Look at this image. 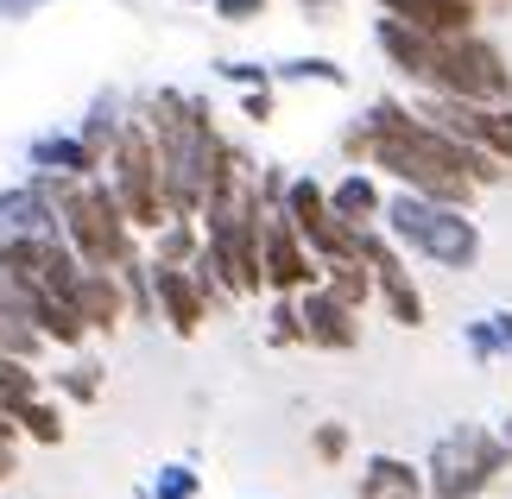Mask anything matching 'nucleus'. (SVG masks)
<instances>
[{
    "mask_svg": "<svg viewBox=\"0 0 512 499\" xmlns=\"http://www.w3.org/2000/svg\"><path fill=\"white\" fill-rule=\"evenodd\" d=\"M7 417H13L19 430H32L38 443H64V417H57L51 405H38L32 392H26V398H13V405H7Z\"/></svg>",
    "mask_w": 512,
    "mask_h": 499,
    "instance_id": "19",
    "label": "nucleus"
},
{
    "mask_svg": "<svg viewBox=\"0 0 512 499\" xmlns=\"http://www.w3.org/2000/svg\"><path fill=\"white\" fill-rule=\"evenodd\" d=\"M323 285L336 291L342 304L361 310L367 297H373V272H367V259H361V253H354V259H329V266H323Z\"/></svg>",
    "mask_w": 512,
    "mask_h": 499,
    "instance_id": "17",
    "label": "nucleus"
},
{
    "mask_svg": "<svg viewBox=\"0 0 512 499\" xmlns=\"http://www.w3.org/2000/svg\"><path fill=\"white\" fill-rule=\"evenodd\" d=\"M272 342H279V348L304 342V316H298V297H279V304H272Z\"/></svg>",
    "mask_w": 512,
    "mask_h": 499,
    "instance_id": "22",
    "label": "nucleus"
},
{
    "mask_svg": "<svg viewBox=\"0 0 512 499\" xmlns=\"http://www.w3.org/2000/svg\"><path fill=\"white\" fill-rule=\"evenodd\" d=\"M386 234L411 253H424L430 266L443 272H468L481 259V228L462 203H443V196H424V190H399L386 196Z\"/></svg>",
    "mask_w": 512,
    "mask_h": 499,
    "instance_id": "1",
    "label": "nucleus"
},
{
    "mask_svg": "<svg viewBox=\"0 0 512 499\" xmlns=\"http://www.w3.org/2000/svg\"><path fill=\"white\" fill-rule=\"evenodd\" d=\"M500 443H506V455H512V417H506V424H500Z\"/></svg>",
    "mask_w": 512,
    "mask_h": 499,
    "instance_id": "31",
    "label": "nucleus"
},
{
    "mask_svg": "<svg viewBox=\"0 0 512 499\" xmlns=\"http://www.w3.org/2000/svg\"><path fill=\"white\" fill-rule=\"evenodd\" d=\"M26 392H32V373H26V361L0 348V405H13V398H26Z\"/></svg>",
    "mask_w": 512,
    "mask_h": 499,
    "instance_id": "23",
    "label": "nucleus"
},
{
    "mask_svg": "<svg viewBox=\"0 0 512 499\" xmlns=\"http://www.w3.org/2000/svg\"><path fill=\"white\" fill-rule=\"evenodd\" d=\"M329 209H336L348 228H373L386 215V196H380V184H373V171H348L342 184L329 190Z\"/></svg>",
    "mask_w": 512,
    "mask_h": 499,
    "instance_id": "14",
    "label": "nucleus"
},
{
    "mask_svg": "<svg viewBox=\"0 0 512 499\" xmlns=\"http://www.w3.org/2000/svg\"><path fill=\"white\" fill-rule=\"evenodd\" d=\"M64 215H57V190L51 184H19L0 190V234H57Z\"/></svg>",
    "mask_w": 512,
    "mask_h": 499,
    "instance_id": "10",
    "label": "nucleus"
},
{
    "mask_svg": "<svg viewBox=\"0 0 512 499\" xmlns=\"http://www.w3.org/2000/svg\"><path fill=\"white\" fill-rule=\"evenodd\" d=\"M462 348H468V361H481V367L506 361V354H512V310H494V316L462 323Z\"/></svg>",
    "mask_w": 512,
    "mask_h": 499,
    "instance_id": "15",
    "label": "nucleus"
},
{
    "mask_svg": "<svg viewBox=\"0 0 512 499\" xmlns=\"http://www.w3.org/2000/svg\"><path fill=\"white\" fill-rule=\"evenodd\" d=\"M7 468H13V455H7V449H0V481H7Z\"/></svg>",
    "mask_w": 512,
    "mask_h": 499,
    "instance_id": "32",
    "label": "nucleus"
},
{
    "mask_svg": "<svg viewBox=\"0 0 512 499\" xmlns=\"http://www.w3.org/2000/svg\"><path fill=\"white\" fill-rule=\"evenodd\" d=\"M411 493H430L424 468H411L405 455H373L367 474H361V499H411Z\"/></svg>",
    "mask_w": 512,
    "mask_h": 499,
    "instance_id": "13",
    "label": "nucleus"
},
{
    "mask_svg": "<svg viewBox=\"0 0 512 499\" xmlns=\"http://www.w3.org/2000/svg\"><path fill=\"white\" fill-rule=\"evenodd\" d=\"M272 76H279V83H329V89L348 83V70L336 64V57H291V64H279Z\"/></svg>",
    "mask_w": 512,
    "mask_h": 499,
    "instance_id": "20",
    "label": "nucleus"
},
{
    "mask_svg": "<svg viewBox=\"0 0 512 499\" xmlns=\"http://www.w3.org/2000/svg\"><path fill=\"white\" fill-rule=\"evenodd\" d=\"M152 310L171 323V335H196L209 316V297L196 285L190 266H165V259H152Z\"/></svg>",
    "mask_w": 512,
    "mask_h": 499,
    "instance_id": "8",
    "label": "nucleus"
},
{
    "mask_svg": "<svg viewBox=\"0 0 512 499\" xmlns=\"http://www.w3.org/2000/svg\"><path fill=\"white\" fill-rule=\"evenodd\" d=\"M310 449H317L323 462H342V455H348V430H342V424H317V436H310Z\"/></svg>",
    "mask_w": 512,
    "mask_h": 499,
    "instance_id": "25",
    "label": "nucleus"
},
{
    "mask_svg": "<svg viewBox=\"0 0 512 499\" xmlns=\"http://www.w3.org/2000/svg\"><path fill=\"white\" fill-rule=\"evenodd\" d=\"M196 468H184V462H171V468H159V481H152V499H196Z\"/></svg>",
    "mask_w": 512,
    "mask_h": 499,
    "instance_id": "21",
    "label": "nucleus"
},
{
    "mask_svg": "<svg viewBox=\"0 0 512 499\" xmlns=\"http://www.w3.org/2000/svg\"><path fill=\"white\" fill-rule=\"evenodd\" d=\"M380 13L405 19L418 32H437V38H462V32H475L481 0H380Z\"/></svg>",
    "mask_w": 512,
    "mask_h": 499,
    "instance_id": "9",
    "label": "nucleus"
},
{
    "mask_svg": "<svg viewBox=\"0 0 512 499\" xmlns=\"http://www.w3.org/2000/svg\"><path fill=\"white\" fill-rule=\"evenodd\" d=\"M506 468H512V455L500 443V430L456 424V430L437 436V449H430V462H424V481L437 499H481Z\"/></svg>",
    "mask_w": 512,
    "mask_h": 499,
    "instance_id": "3",
    "label": "nucleus"
},
{
    "mask_svg": "<svg viewBox=\"0 0 512 499\" xmlns=\"http://www.w3.org/2000/svg\"><path fill=\"white\" fill-rule=\"evenodd\" d=\"M108 184L121 196L127 222L159 234L171 222V203H165V171H159V146H152V127L146 121H127L108 146Z\"/></svg>",
    "mask_w": 512,
    "mask_h": 499,
    "instance_id": "4",
    "label": "nucleus"
},
{
    "mask_svg": "<svg viewBox=\"0 0 512 499\" xmlns=\"http://www.w3.org/2000/svg\"><path fill=\"white\" fill-rule=\"evenodd\" d=\"M64 392H70V398H95V392H102V367H70Z\"/></svg>",
    "mask_w": 512,
    "mask_h": 499,
    "instance_id": "26",
    "label": "nucleus"
},
{
    "mask_svg": "<svg viewBox=\"0 0 512 499\" xmlns=\"http://www.w3.org/2000/svg\"><path fill=\"white\" fill-rule=\"evenodd\" d=\"M247 121H272V89H247Z\"/></svg>",
    "mask_w": 512,
    "mask_h": 499,
    "instance_id": "28",
    "label": "nucleus"
},
{
    "mask_svg": "<svg viewBox=\"0 0 512 499\" xmlns=\"http://www.w3.org/2000/svg\"><path fill=\"white\" fill-rule=\"evenodd\" d=\"M298 316H304V342L310 348H329V354H348L361 342V310L342 304L329 285H310L298 291Z\"/></svg>",
    "mask_w": 512,
    "mask_h": 499,
    "instance_id": "7",
    "label": "nucleus"
},
{
    "mask_svg": "<svg viewBox=\"0 0 512 499\" xmlns=\"http://www.w3.org/2000/svg\"><path fill=\"white\" fill-rule=\"evenodd\" d=\"M38 7H51V0H0V19H26Z\"/></svg>",
    "mask_w": 512,
    "mask_h": 499,
    "instance_id": "29",
    "label": "nucleus"
},
{
    "mask_svg": "<svg viewBox=\"0 0 512 499\" xmlns=\"http://www.w3.org/2000/svg\"><path fill=\"white\" fill-rule=\"evenodd\" d=\"M203 253V234H196V215H171L159 228V241H152V259H165V266H190V259Z\"/></svg>",
    "mask_w": 512,
    "mask_h": 499,
    "instance_id": "16",
    "label": "nucleus"
},
{
    "mask_svg": "<svg viewBox=\"0 0 512 499\" xmlns=\"http://www.w3.org/2000/svg\"><path fill=\"white\" fill-rule=\"evenodd\" d=\"M76 316H83L89 329H114V323L127 316V278H121V272L89 266V272H83V285H76Z\"/></svg>",
    "mask_w": 512,
    "mask_h": 499,
    "instance_id": "11",
    "label": "nucleus"
},
{
    "mask_svg": "<svg viewBox=\"0 0 512 499\" xmlns=\"http://www.w3.org/2000/svg\"><path fill=\"white\" fill-rule=\"evenodd\" d=\"M260 266H266V291H279V297H298L310 285H323V259L310 253V241L285 215V203L260 215Z\"/></svg>",
    "mask_w": 512,
    "mask_h": 499,
    "instance_id": "5",
    "label": "nucleus"
},
{
    "mask_svg": "<svg viewBox=\"0 0 512 499\" xmlns=\"http://www.w3.org/2000/svg\"><path fill=\"white\" fill-rule=\"evenodd\" d=\"M0 348L19 354V361H32V354L45 348V329H38L32 316H19V310L7 304V297H0Z\"/></svg>",
    "mask_w": 512,
    "mask_h": 499,
    "instance_id": "18",
    "label": "nucleus"
},
{
    "mask_svg": "<svg viewBox=\"0 0 512 499\" xmlns=\"http://www.w3.org/2000/svg\"><path fill=\"white\" fill-rule=\"evenodd\" d=\"M298 7H310V13H323V7H329V0H298Z\"/></svg>",
    "mask_w": 512,
    "mask_h": 499,
    "instance_id": "33",
    "label": "nucleus"
},
{
    "mask_svg": "<svg viewBox=\"0 0 512 499\" xmlns=\"http://www.w3.org/2000/svg\"><path fill=\"white\" fill-rule=\"evenodd\" d=\"M215 70H222L228 76V83H241V89H266V64H215Z\"/></svg>",
    "mask_w": 512,
    "mask_h": 499,
    "instance_id": "27",
    "label": "nucleus"
},
{
    "mask_svg": "<svg viewBox=\"0 0 512 499\" xmlns=\"http://www.w3.org/2000/svg\"><path fill=\"white\" fill-rule=\"evenodd\" d=\"M13 443V424H7V405H0V449Z\"/></svg>",
    "mask_w": 512,
    "mask_h": 499,
    "instance_id": "30",
    "label": "nucleus"
},
{
    "mask_svg": "<svg viewBox=\"0 0 512 499\" xmlns=\"http://www.w3.org/2000/svg\"><path fill=\"white\" fill-rule=\"evenodd\" d=\"M32 165L45 177H95V171H102V152H95L89 139L45 133V139H32Z\"/></svg>",
    "mask_w": 512,
    "mask_h": 499,
    "instance_id": "12",
    "label": "nucleus"
},
{
    "mask_svg": "<svg viewBox=\"0 0 512 499\" xmlns=\"http://www.w3.org/2000/svg\"><path fill=\"white\" fill-rule=\"evenodd\" d=\"M215 19H228V26H253V19H266V0H209Z\"/></svg>",
    "mask_w": 512,
    "mask_h": 499,
    "instance_id": "24",
    "label": "nucleus"
},
{
    "mask_svg": "<svg viewBox=\"0 0 512 499\" xmlns=\"http://www.w3.org/2000/svg\"><path fill=\"white\" fill-rule=\"evenodd\" d=\"M354 253L367 259V272H373V291L386 297L392 323H399V329H418V323H424V297H418V285H411V272H405L399 247H392L380 228H361V241H354Z\"/></svg>",
    "mask_w": 512,
    "mask_h": 499,
    "instance_id": "6",
    "label": "nucleus"
},
{
    "mask_svg": "<svg viewBox=\"0 0 512 499\" xmlns=\"http://www.w3.org/2000/svg\"><path fill=\"white\" fill-rule=\"evenodd\" d=\"M57 215H64V241L76 247L83 266H102V272L133 266V222L114 184H102V177H57Z\"/></svg>",
    "mask_w": 512,
    "mask_h": 499,
    "instance_id": "2",
    "label": "nucleus"
}]
</instances>
